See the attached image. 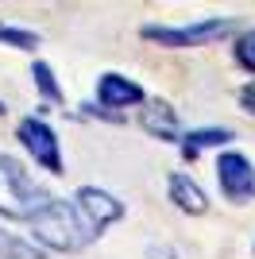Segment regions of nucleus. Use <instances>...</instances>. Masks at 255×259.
Segmentation results:
<instances>
[{"label":"nucleus","instance_id":"f257e3e1","mask_svg":"<svg viewBox=\"0 0 255 259\" xmlns=\"http://www.w3.org/2000/svg\"><path fill=\"white\" fill-rule=\"evenodd\" d=\"M31 232L39 244H47L54 251H77L97 236V228L77 213L74 201H54V197L31 217Z\"/></svg>","mask_w":255,"mask_h":259},{"label":"nucleus","instance_id":"7ed1b4c3","mask_svg":"<svg viewBox=\"0 0 255 259\" xmlns=\"http://www.w3.org/2000/svg\"><path fill=\"white\" fill-rule=\"evenodd\" d=\"M228 31H236V20L212 16V20L190 23V27H143V39H151L159 47H201V43H212V39H221Z\"/></svg>","mask_w":255,"mask_h":259},{"label":"nucleus","instance_id":"f03ea898","mask_svg":"<svg viewBox=\"0 0 255 259\" xmlns=\"http://www.w3.org/2000/svg\"><path fill=\"white\" fill-rule=\"evenodd\" d=\"M47 201H51V194H47L35 178H27V170H23L20 162H12V159L0 155V217L31 221Z\"/></svg>","mask_w":255,"mask_h":259},{"label":"nucleus","instance_id":"dca6fc26","mask_svg":"<svg viewBox=\"0 0 255 259\" xmlns=\"http://www.w3.org/2000/svg\"><path fill=\"white\" fill-rule=\"evenodd\" d=\"M240 101L247 105V112H255V85H247L244 93H240Z\"/></svg>","mask_w":255,"mask_h":259},{"label":"nucleus","instance_id":"2eb2a0df","mask_svg":"<svg viewBox=\"0 0 255 259\" xmlns=\"http://www.w3.org/2000/svg\"><path fill=\"white\" fill-rule=\"evenodd\" d=\"M147 259H178V251L166 248V244H151V248H147Z\"/></svg>","mask_w":255,"mask_h":259},{"label":"nucleus","instance_id":"423d86ee","mask_svg":"<svg viewBox=\"0 0 255 259\" xmlns=\"http://www.w3.org/2000/svg\"><path fill=\"white\" fill-rule=\"evenodd\" d=\"M74 205H77V213H81L85 221L97 228V236H101L112 221H120V217H124V205H120L112 194L97 190V186H81V190H77V197H74Z\"/></svg>","mask_w":255,"mask_h":259},{"label":"nucleus","instance_id":"f8f14e48","mask_svg":"<svg viewBox=\"0 0 255 259\" xmlns=\"http://www.w3.org/2000/svg\"><path fill=\"white\" fill-rule=\"evenodd\" d=\"M0 43H12V47H20V51H35V47H39V35L35 31H20V27H4V23H0Z\"/></svg>","mask_w":255,"mask_h":259},{"label":"nucleus","instance_id":"4468645a","mask_svg":"<svg viewBox=\"0 0 255 259\" xmlns=\"http://www.w3.org/2000/svg\"><path fill=\"white\" fill-rule=\"evenodd\" d=\"M236 58H240L244 70H251V74H255V31H247L244 39L236 43Z\"/></svg>","mask_w":255,"mask_h":259},{"label":"nucleus","instance_id":"6e6552de","mask_svg":"<svg viewBox=\"0 0 255 259\" xmlns=\"http://www.w3.org/2000/svg\"><path fill=\"white\" fill-rule=\"evenodd\" d=\"M166 190H170V201H174V205H178L182 213L201 217L205 209H209V201H205V194H201V186L193 182L190 174H170Z\"/></svg>","mask_w":255,"mask_h":259},{"label":"nucleus","instance_id":"ddd939ff","mask_svg":"<svg viewBox=\"0 0 255 259\" xmlns=\"http://www.w3.org/2000/svg\"><path fill=\"white\" fill-rule=\"evenodd\" d=\"M31 77L39 81V89H42V93H47L51 101H62V93H58V85H54V74H51V66H47V62H35Z\"/></svg>","mask_w":255,"mask_h":259},{"label":"nucleus","instance_id":"9b49d317","mask_svg":"<svg viewBox=\"0 0 255 259\" xmlns=\"http://www.w3.org/2000/svg\"><path fill=\"white\" fill-rule=\"evenodd\" d=\"M0 259H42V251L35 244H27V240H20V236H12V232L0 228Z\"/></svg>","mask_w":255,"mask_h":259},{"label":"nucleus","instance_id":"0eeeda50","mask_svg":"<svg viewBox=\"0 0 255 259\" xmlns=\"http://www.w3.org/2000/svg\"><path fill=\"white\" fill-rule=\"evenodd\" d=\"M97 101H101V108H128L143 101V89L120 74H105L97 81Z\"/></svg>","mask_w":255,"mask_h":259},{"label":"nucleus","instance_id":"9d476101","mask_svg":"<svg viewBox=\"0 0 255 259\" xmlns=\"http://www.w3.org/2000/svg\"><path fill=\"white\" fill-rule=\"evenodd\" d=\"M228 140H232V132H228V128H197V132H190V136L182 140V155L193 162L205 147H224Z\"/></svg>","mask_w":255,"mask_h":259},{"label":"nucleus","instance_id":"20e7f679","mask_svg":"<svg viewBox=\"0 0 255 259\" xmlns=\"http://www.w3.org/2000/svg\"><path fill=\"white\" fill-rule=\"evenodd\" d=\"M217 182H221V194L228 201H251L255 197V166L244 155H221L217 159Z\"/></svg>","mask_w":255,"mask_h":259},{"label":"nucleus","instance_id":"f3484780","mask_svg":"<svg viewBox=\"0 0 255 259\" xmlns=\"http://www.w3.org/2000/svg\"><path fill=\"white\" fill-rule=\"evenodd\" d=\"M0 112H4V105H0Z\"/></svg>","mask_w":255,"mask_h":259},{"label":"nucleus","instance_id":"1a4fd4ad","mask_svg":"<svg viewBox=\"0 0 255 259\" xmlns=\"http://www.w3.org/2000/svg\"><path fill=\"white\" fill-rule=\"evenodd\" d=\"M139 124L151 132V136H159V140H178V112L166 105V101H147V108L139 112Z\"/></svg>","mask_w":255,"mask_h":259},{"label":"nucleus","instance_id":"39448f33","mask_svg":"<svg viewBox=\"0 0 255 259\" xmlns=\"http://www.w3.org/2000/svg\"><path fill=\"white\" fill-rule=\"evenodd\" d=\"M20 140H23V147L31 151V159L39 162L42 170L62 174V151H58V140H54V132L47 128L42 120H35V116L20 120Z\"/></svg>","mask_w":255,"mask_h":259}]
</instances>
